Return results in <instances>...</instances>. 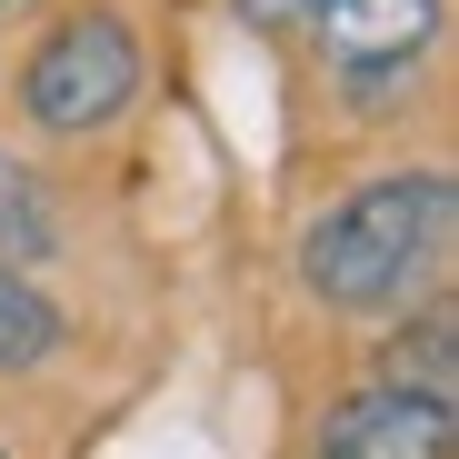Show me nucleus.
Wrapping results in <instances>:
<instances>
[{
  "instance_id": "1",
  "label": "nucleus",
  "mask_w": 459,
  "mask_h": 459,
  "mask_svg": "<svg viewBox=\"0 0 459 459\" xmlns=\"http://www.w3.org/2000/svg\"><path fill=\"white\" fill-rule=\"evenodd\" d=\"M439 230H449V180H379V190L340 200L310 230L299 270H310V290L330 310H379V299H400L410 270L439 250Z\"/></svg>"
},
{
  "instance_id": "3",
  "label": "nucleus",
  "mask_w": 459,
  "mask_h": 459,
  "mask_svg": "<svg viewBox=\"0 0 459 459\" xmlns=\"http://www.w3.org/2000/svg\"><path fill=\"white\" fill-rule=\"evenodd\" d=\"M320 459H449V410L379 379V390L340 400L330 429H320Z\"/></svg>"
},
{
  "instance_id": "5",
  "label": "nucleus",
  "mask_w": 459,
  "mask_h": 459,
  "mask_svg": "<svg viewBox=\"0 0 459 459\" xmlns=\"http://www.w3.org/2000/svg\"><path fill=\"white\" fill-rule=\"evenodd\" d=\"M390 369H400V390H420V400L449 410V390H459V369H449V310H429L420 330H400L390 340Z\"/></svg>"
},
{
  "instance_id": "4",
  "label": "nucleus",
  "mask_w": 459,
  "mask_h": 459,
  "mask_svg": "<svg viewBox=\"0 0 459 459\" xmlns=\"http://www.w3.org/2000/svg\"><path fill=\"white\" fill-rule=\"evenodd\" d=\"M320 11V40L350 81H379V70H400L429 30H439V0H310Z\"/></svg>"
},
{
  "instance_id": "7",
  "label": "nucleus",
  "mask_w": 459,
  "mask_h": 459,
  "mask_svg": "<svg viewBox=\"0 0 459 459\" xmlns=\"http://www.w3.org/2000/svg\"><path fill=\"white\" fill-rule=\"evenodd\" d=\"M50 240H60V230H50V200H40V180L0 160V250H11V260H40Z\"/></svg>"
},
{
  "instance_id": "8",
  "label": "nucleus",
  "mask_w": 459,
  "mask_h": 459,
  "mask_svg": "<svg viewBox=\"0 0 459 459\" xmlns=\"http://www.w3.org/2000/svg\"><path fill=\"white\" fill-rule=\"evenodd\" d=\"M230 11H240V21H260V30H290L310 0H230Z\"/></svg>"
},
{
  "instance_id": "9",
  "label": "nucleus",
  "mask_w": 459,
  "mask_h": 459,
  "mask_svg": "<svg viewBox=\"0 0 459 459\" xmlns=\"http://www.w3.org/2000/svg\"><path fill=\"white\" fill-rule=\"evenodd\" d=\"M0 11H40V0H0Z\"/></svg>"
},
{
  "instance_id": "6",
  "label": "nucleus",
  "mask_w": 459,
  "mask_h": 459,
  "mask_svg": "<svg viewBox=\"0 0 459 459\" xmlns=\"http://www.w3.org/2000/svg\"><path fill=\"white\" fill-rule=\"evenodd\" d=\"M50 340H60V310H50L30 280H11V270H0V369H30Z\"/></svg>"
},
{
  "instance_id": "2",
  "label": "nucleus",
  "mask_w": 459,
  "mask_h": 459,
  "mask_svg": "<svg viewBox=\"0 0 459 459\" xmlns=\"http://www.w3.org/2000/svg\"><path fill=\"white\" fill-rule=\"evenodd\" d=\"M21 100L40 130H110L130 100H140V40L110 21V11H70L30 70H21Z\"/></svg>"
}]
</instances>
